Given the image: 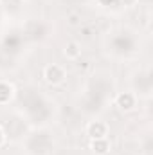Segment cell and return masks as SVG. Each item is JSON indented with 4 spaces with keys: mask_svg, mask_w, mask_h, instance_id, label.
I'll use <instances>...</instances> for the list:
<instances>
[{
    "mask_svg": "<svg viewBox=\"0 0 153 155\" xmlns=\"http://www.w3.org/2000/svg\"><path fill=\"white\" fill-rule=\"evenodd\" d=\"M4 143V132H2V128H0V144Z\"/></svg>",
    "mask_w": 153,
    "mask_h": 155,
    "instance_id": "8",
    "label": "cell"
},
{
    "mask_svg": "<svg viewBox=\"0 0 153 155\" xmlns=\"http://www.w3.org/2000/svg\"><path fill=\"white\" fill-rule=\"evenodd\" d=\"M124 2V5H133L135 4V0H122Z\"/></svg>",
    "mask_w": 153,
    "mask_h": 155,
    "instance_id": "7",
    "label": "cell"
},
{
    "mask_svg": "<svg viewBox=\"0 0 153 155\" xmlns=\"http://www.w3.org/2000/svg\"><path fill=\"white\" fill-rule=\"evenodd\" d=\"M43 76H45V79H47L49 83L54 85V83H61V81H63V78H65V71H63L60 65L52 63V65H47V67H45Z\"/></svg>",
    "mask_w": 153,
    "mask_h": 155,
    "instance_id": "1",
    "label": "cell"
},
{
    "mask_svg": "<svg viewBox=\"0 0 153 155\" xmlns=\"http://www.w3.org/2000/svg\"><path fill=\"white\" fill-rule=\"evenodd\" d=\"M92 150H94L96 153H99V155L108 153V150H110V144H108L106 137H103V139H92Z\"/></svg>",
    "mask_w": 153,
    "mask_h": 155,
    "instance_id": "4",
    "label": "cell"
},
{
    "mask_svg": "<svg viewBox=\"0 0 153 155\" xmlns=\"http://www.w3.org/2000/svg\"><path fill=\"white\" fill-rule=\"evenodd\" d=\"M106 132H108V126L103 121H94L86 126V134L90 135V139H103L106 137Z\"/></svg>",
    "mask_w": 153,
    "mask_h": 155,
    "instance_id": "2",
    "label": "cell"
},
{
    "mask_svg": "<svg viewBox=\"0 0 153 155\" xmlns=\"http://www.w3.org/2000/svg\"><path fill=\"white\" fill-rule=\"evenodd\" d=\"M117 107H119L121 110H132V108L135 107V97H133V94H130V92L119 94V96H117Z\"/></svg>",
    "mask_w": 153,
    "mask_h": 155,
    "instance_id": "3",
    "label": "cell"
},
{
    "mask_svg": "<svg viewBox=\"0 0 153 155\" xmlns=\"http://www.w3.org/2000/svg\"><path fill=\"white\" fill-rule=\"evenodd\" d=\"M81 54V49H79V43L77 41H69L67 43V47H65V56L67 58H77Z\"/></svg>",
    "mask_w": 153,
    "mask_h": 155,
    "instance_id": "5",
    "label": "cell"
},
{
    "mask_svg": "<svg viewBox=\"0 0 153 155\" xmlns=\"http://www.w3.org/2000/svg\"><path fill=\"white\" fill-rule=\"evenodd\" d=\"M13 96V87L9 83H0V103H7Z\"/></svg>",
    "mask_w": 153,
    "mask_h": 155,
    "instance_id": "6",
    "label": "cell"
}]
</instances>
